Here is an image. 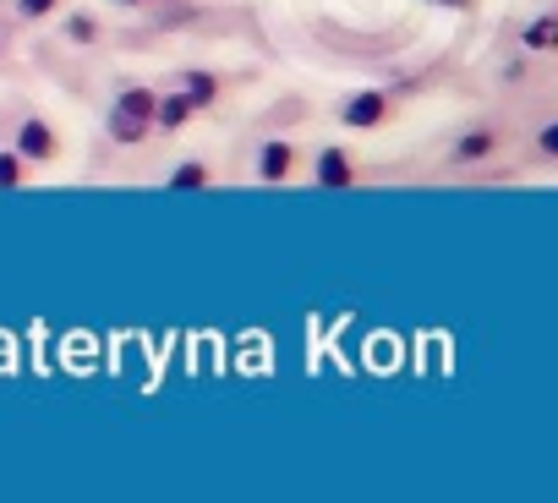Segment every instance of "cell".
Here are the masks:
<instances>
[{
    "label": "cell",
    "mask_w": 558,
    "mask_h": 503,
    "mask_svg": "<svg viewBox=\"0 0 558 503\" xmlns=\"http://www.w3.org/2000/svg\"><path fill=\"white\" fill-rule=\"evenodd\" d=\"M154 93L159 88L126 83L110 99V110H104V132H110L115 148H137V143H148V137H154Z\"/></svg>",
    "instance_id": "cell-1"
},
{
    "label": "cell",
    "mask_w": 558,
    "mask_h": 503,
    "mask_svg": "<svg viewBox=\"0 0 558 503\" xmlns=\"http://www.w3.org/2000/svg\"><path fill=\"white\" fill-rule=\"evenodd\" d=\"M11 148H17L33 170H39V165H55V159L66 154V148H61V132H55L44 115H22L17 132H11Z\"/></svg>",
    "instance_id": "cell-2"
},
{
    "label": "cell",
    "mask_w": 558,
    "mask_h": 503,
    "mask_svg": "<svg viewBox=\"0 0 558 503\" xmlns=\"http://www.w3.org/2000/svg\"><path fill=\"white\" fill-rule=\"evenodd\" d=\"M394 121V93L383 88H362L340 104V126L345 132H378V126Z\"/></svg>",
    "instance_id": "cell-3"
},
{
    "label": "cell",
    "mask_w": 558,
    "mask_h": 503,
    "mask_svg": "<svg viewBox=\"0 0 558 503\" xmlns=\"http://www.w3.org/2000/svg\"><path fill=\"white\" fill-rule=\"evenodd\" d=\"M312 186H323V192H345V186H356V159L345 143H323L318 159H312Z\"/></svg>",
    "instance_id": "cell-4"
},
{
    "label": "cell",
    "mask_w": 558,
    "mask_h": 503,
    "mask_svg": "<svg viewBox=\"0 0 558 503\" xmlns=\"http://www.w3.org/2000/svg\"><path fill=\"white\" fill-rule=\"evenodd\" d=\"M252 175H258L263 186H285L290 175H296V143H290V137H269V143L258 148V159H252Z\"/></svg>",
    "instance_id": "cell-5"
},
{
    "label": "cell",
    "mask_w": 558,
    "mask_h": 503,
    "mask_svg": "<svg viewBox=\"0 0 558 503\" xmlns=\"http://www.w3.org/2000/svg\"><path fill=\"white\" fill-rule=\"evenodd\" d=\"M498 148H504V132H498V126H471V132L455 143V154H449V159H455V165H487Z\"/></svg>",
    "instance_id": "cell-6"
},
{
    "label": "cell",
    "mask_w": 558,
    "mask_h": 503,
    "mask_svg": "<svg viewBox=\"0 0 558 503\" xmlns=\"http://www.w3.org/2000/svg\"><path fill=\"white\" fill-rule=\"evenodd\" d=\"M192 104H186V93L181 88H165V93H154V132H165V137H176L186 121H192Z\"/></svg>",
    "instance_id": "cell-7"
},
{
    "label": "cell",
    "mask_w": 558,
    "mask_h": 503,
    "mask_svg": "<svg viewBox=\"0 0 558 503\" xmlns=\"http://www.w3.org/2000/svg\"><path fill=\"white\" fill-rule=\"evenodd\" d=\"M176 88L186 93V104H192V110H214L219 93H225L219 72H181V77H176Z\"/></svg>",
    "instance_id": "cell-8"
},
{
    "label": "cell",
    "mask_w": 558,
    "mask_h": 503,
    "mask_svg": "<svg viewBox=\"0 0 558 503\" xmlns=\"http://www.w3.org/2000/svg\"><path fill=\"white\" fill-rule=\"evenodd\" d=\"M553 33H558V17H553V11H537V17L520 28V50H526V55H548Z\"/></svg>",
    "instance_id": "cell-9"
},
{
    "label": "cell",
    "mask_w": 558,
    "mask_h": 503,
    "mask_svg": "<svg viewBox=\"0 0 558 503\" xmlns=\"http://www.w3.org/2000/svg\"><path fill=\"white\" fill-rule=\"evenodd\" d=\"M170 192H197V186H214V165L208 159H186V165H176L165 175Z\"/></svg>",
    "instance_id": "cell-10"
},
{
    "label": "cell",
    "mask_w": 558,
    "mask_h": 503,
    "mask_svg": "<svg viewBox=\"0 0 558 503\" xmlns=\"http://www.w3.org/2000/svg\"><path fill=\"white\" fill-rule=\"evenodd\" d=\"M66 39L77 44V50H93V44L104 39V28H99V17H93V11H72V17H66Z\"/></svg>",
    "instance_id": "cell-11"
},
{
    "label": "cell",
    "mask_w": 558,
    "mask_h": 503,
    "mask_svg": "<svg viewBox=\"0 0 558 503\" xmlns=\"http://www.w3.org/2000/svg\"><path fill=\"white\" fill-rule=\"evenodd\" d=\"M33 181V165L17 154V148H0V192H17V186Z\"/></svg>",
    "instance_id": "cell-12"
},
{
    "label": "cell",
    "mask_w": 558,
    "mask_h": 503,
    "mask_svg": "<svg viewBox=\"0 0 558 503\" xmlns=\"http://www.w3.org/2000/svg\"><path fill=\"white\" fill-rule=\"evenodd\" d=\"M11 11H17L22 22H44V17H55V11H66V0H11Z\"/></svg>",
    "instance_id": "cell-13"
},
{
    "label": "cell",
    "mask_w": 558,
    "mask_h": 503,
    "mask_svg": "<svg viewBox=\"0 0 558 503\" xmlns=\"http://www.w3.org/2000/svg\"><path fill=\"white\" fill-rule=\"evenodd\" d=\"M537 159H548V165L558 159V126H553V121L537 126Z\"/></svg>",
    "instance_id": "cell-14"
},
{
    "label": "cell",
    "mask_w": 558,
    "mask_h": 503,
    "mask_svg": "<svg viewBox=\"0 0 558 503\" xmlns=\"http://www.w3.org/2000/svg\"><path fill=\"white\" fill-rule=\"evenodd\" d=\"M115 6H121V11H137V6H148V0H115Z\"/></svg>",
    "instance_id": "cell-15"
}]
</instances>
